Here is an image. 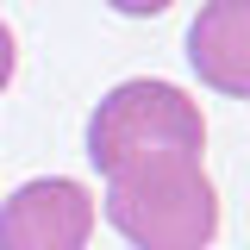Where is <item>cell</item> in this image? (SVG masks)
<instances>
[{
    "label": "cell",
    "instance_id": "cell-1",
    "mask_svg": "<svg viewBox=\"0 0 250 250\" xmlns=\"http://www.w3.org/2000/svg\"><path fill=\"white\" fill-rule=\"evenodd\" d=\"M88 163L106 219L131 250H213L219 188L207 175V113L175 82L131 75L88 113Z\"/></svg>",
    "mask_w": 250,
    "mask_h": 250
},
{
    "label": "cell",
    "instance_id": "cell-2",
    "mask_svg": "<svg viewBox=\"0 0 250 250\" xmlns=\"http://www.w3.org/2000/svg\"><path fill=\"white\" fill-rule=\"evenodd\" d=\"M94 194L69 175H38L0 200V250H88Z\"/></svg>",
    "mask_w": 250,
    "mask_h": 250
},
{
    "label": "cell",
    "instance_id": "cell-3",
    "mask_svg": "<svg viewBox=\"0 0 250 250\" xmlns=\"http://www.w3.org/2000/svg\"><path fill=\"white\" fill-rule=\"evenodd\" d=\"M188 69L200 88L250 100V0H207L188 25Z\"/></svg>",
    "mask_w": 250,
    "mask_h": 250
},
{
    "label": "cell",
    "instance_id": "cell-4",
    "mask_svg": "<svg viewBox=\"0 0 250 250\" xmlns=\"http://www.w3.org/2000/svg\"><path fill=\"white\" fill-rule=\"evenodd\" d=\"M13 69H19V44H13V31L0 25V94H6V82H13Z\"/></svg>",
    "mask_w": 250,
    "mask_h": 250
},
{
    "label": "cell",
    "instance_id": "cell-5",
    "mask_svg": "<svg viewBox=\"0 0 250 250\" xmlns=\"http://www.w3.org/2000/svg\"><path fill=\"white\" fill-rule=\"evenodd\" d=\"M113 13H125V19H150V13H163L169 0H106Z\"/></svg>",
    "mask_w": 250,
    "mask_h": 250
}]
</instances>
